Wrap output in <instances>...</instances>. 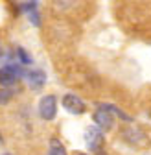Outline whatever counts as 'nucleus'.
I'll return each mask as SVG.
<instances>
[{"label": "nucleus", "instance_id": "f257e3e1", "mask_svg": "<svg viewBox=\"0 0 151 155\" xmlns=\"http://www.w3.org/2000/svg\"><path fill=\"white\" fill-rule=\"evenodd\" d=\"M39 114L43 120H53L57 114V100L53 94H46L39 102Z\"/></svg>", "mask_w": 151, "mask_h": 155}, {"label": "nucleus", "instance_id": "f03ea898", "mask_svg": "<svg viewBox=\"0 0 151 155\" xmlns=\"http://www.w3.org/2000/svg\"><path fill=\"white\" fill-rule=\"evenodd\" d=\"M122 135H124V140L129 142V144H146V135L144 131L135 126V124H129L122 129Z\"/></svg>", "mask_w": 151, "mask_h": 155}, {"label": "nucleus", "instance_id": "7ed1b4c3", "mask_svg": "<svg viewBox=\"0 0 151 155\" xmlns=\"http://www.w3.org/2000/svg\"><path fill=\"white\" fill-rule=\"evenodd\" d=\"M63 107L68 113H72V114H81V113H85V104L76 94H65L63 96Z\"/></svg>", "mask_w": 151, "mask_h": 155}, {"label": "nucleus", "instance_id": "20e7f679", "mask_svg": "<svg viewBox=\"0 0 151 155\" xmlns=\"http://www.w3.org/2000/svg\"><path fill=\"white\" fill-rule=\"evenodd\" d=\"M94 122H96V126H98V129L103 133V131H109V129H112V114L109 113V111H105V109H98L96 113H94Z\"/></svg>", "mask_w": 151, "mask_h": 155}, {"label": "nucleus", "instance_id": "39448f33", "mask_svg": "<svg viewBox=\"0 0 151 155\" xmlns=\"http://www.w3.org/2000/svg\"><path fill=\"white\" fill-rule=\"evenodd\" d=\"M85 135H87V144H88V148L94 150V151H100V148L103 144V133L98 127H88Z\"/></svg>", "mask_w": 151, "mask_h": 155}, {"label": "nucleus", "instance_id": "423d86ee", "mask_svg": "<svg viewBox=\"0 0 151 155\" xmlns=\"http://www.w3.org/2000/svg\"><path fill=\"white\" fill-rule=\"evenodd\" d=\"M26 78H28V81L33 89H41L46 81V74L43 70H31V72L26 74Z\"/></svg>", "mask_w": 151, "mask_h": 155}, {"label": "nucleus", "instance_id": "0eeeda50", "mask_svg": "<svg viewBox=\"0 0 151 155\" xmlns=\"http://www.w3.org/2000/svg\"><path fill=\"white\" fill-rule=\"evenodd\" d=\"M15 81H17V76L13 74V70L9 67H2V68H0V85H2V89L15 85Z\"/></svg>", "mask_w": 151, "mask_h": 155}, {"label": "nucleus", "instance_id": "6e6552de", "mask_svg": "<svg viewBox=\"0 0 151 155\" xmlns=\"http://www.w3.org/2000/svg\"><path fill=\"white\" fill-rule=\"evenodd\" d=\"M100 109H105V111H109L111 114H112V113H114L116 116H120V118H124L125 122H133V118H131V116H129V114H125L124 111H120V109H118L116 105H111V104H101V105H100Z\"/></svg>", "mask_w": 151, "mask_h": 155}, {"label": "nucleus", "instance_id": "1a4fd4ad", "mask_svg": "<svg viewBox=\"0 0 151 155\" xmlns=\"http://www.w3.org/2000/svg\"><path fill=\"white\" fill-rule=\"evenodd\" d=\"M48 155H66V150L59 139H50V153Z\"/></svg>", "mask_w": 151, "mask_h": 155}, {"label": "nucleus", "instance_id": "9d476101", "mask_svg": "<svg viewBox=\"0 0 151 155\" xmlns=\"http://www.w3.org/2000/svg\"><path fill=\"white\" fill-rule=\"evenodd\" d=\"M17 57H18V63H21V65H30V63H31V57H30L28 52H26L24 48H21V46L17 48Z\"/></svg>", "mask_w": 151, "mask_h": 155}, {"label": "nucleus", "instance_id": "9b49d317", "mask_svg": "<svg viewBox=\"0 0 151 155\" xmlns=\"http://www.w3.org/2000/svg\"><path fill=\"white\" fill-rule=\"evenodd\" d=\"M11 98H13V91L11 89H0V105L9 104Z\"/></svg>", "mask_w": 151, "mask_h": 155}, {"label": "nucleus", "instance_id": "f8f14e48", "mask_svg": "<svg viewBox=\"0 0 151 155\" xmlns=\"http://www.w3.org/2000/svg\"><path fill=\"white\" fill-rule=\"evenodd\" d=\"M37 4H39V2H22V4L18 6V8H21V9H24V11H30V13H33V11L37 9Z\"/></svg>", "mask_w": 151, "mask_h": 155}, {"label": "nucleus", "instance_id": "ddd939ff", "mask_svg": "<svg viewBox=\"0 0 151 155\" xmlns=\"http://www.w3.org/2000/svg\"><path fill=\"white\" fill-rule=\"evenodd\" d=\"M30 21H33V24H35V26H39V24H41V22H39V15H37L35 11H33V13H30Z\"/></svg>", "mask_w": 151, "mask_h": 155}, {"label": "nucleus", "instance_id": "4468645a", "mask_svg": "<svg viewBox=\"0 0 151 155\" xmlns=\"http://www.w3.org/2000/svg\"><path fill=\"white\" fill-rule=\"evenodd\" d=\"M4 55H6V50H4V46H2V45H0V59H2Z\"/></svg>", "mask_w": 151, "mask_h": 155}, {"label": "nucleus", "instance_id": "2eb2a0df", "mask_svg": "<svg viewBox=\"0 0 151 155\" xmlns=\"http://www.w3.org/2000/svg\"><path fill=\"white\" fill-rule=\"evenodd\" d=\"M96 155H107V153H105V151H98Z\"/></svg>", "mask_w": 151, "mask_h": 155}, {"label": "nucleus", "instance_id": "dca6fc26", "mask_svg": "<svg viewBox=\"0 0 151 155\" xmlns=\"http://www.w3.org/2000/svg\"><path fill=\"white\" fill-rule=\"evenodd\" d=\"M78 155H87V153H78Z\"/></svg>", "mask_w": 151, "mask_h": 155}, {"label": "nucleus", "instance_id": "f3484780", "mask_svg": "<svg viewBox=\"0 0 151 155\" xmlns=\"http://www.w3.org/2000/svg\"><path fill=\"white\" fill-rule=\"evenodd\" d=\"M6 155H9V153H6Z\"/></svg>", "mask_w": 151, "mask_h": 155}]
</instances>
